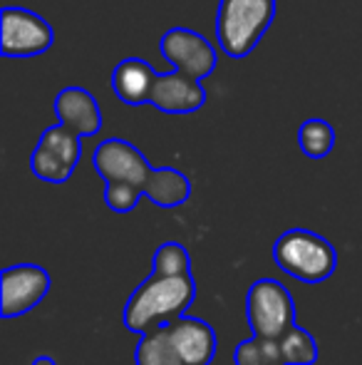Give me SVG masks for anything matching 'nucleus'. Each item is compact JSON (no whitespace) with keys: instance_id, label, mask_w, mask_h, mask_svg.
Masks as SVG:
<instances>
[{"instance_id":"2","label":"nucleus","mask_w":362,"mask_h":365,"mask_svg":"<svg viewBox=\"0 0 362 365\" xmlns=\"http://www.w3.org/2000/svg\"><path fill=\"white\" fill-rule=\"evenodd\" d=\"M275 18V0H221L216 10L218 48L233 60L253 53Z\"/></svg>"},{"instance_id":"11","label":"nucleus","mask_w":362,"mask_h":365,"mask_svg":"<svg viewBox=\"0 0 362 365\" xmlns=\"http://www.w3.org/2000/svg\"><path fill=\"white\" fill-rule=\"evenodd\" d=\"M58 120L80 137H92L102 130V110L85 87H65L53 102Z\"/></svg>"},{"instance_id":"9","label":"nucleus","mask_w":362,"mask_h":365,"mask_svg":"<svg viewBox=\"0 0 362 365\" xmlns=\"http://www.w3.org/2000/svg\"><path fill=\"white\" fill-rule=\"evenodd\" d=\"M159 48L166 63L174 65V70H181V73L196 77V80H206L216 70V50L196 30H188V28L166 30Z\"/></svg>"},{"instance_id":"5","label":"nucleus","mask_w":362,"mask_h":365,"mask_svg":"<svg viewBox=\"0 0 362 365\" xmlns=\"http://www.w3.org/2000/svg\"><path fill=\"white\" fill-rule=\"evenodd\" d=\"M82 137L73 132L70 127L53 125L40 135L38 147L30 157V169L38 179L50 184H65L73 177L80 157H82Z\"/></svg>"},{"instance_id":"8","label":"nucleus","mask_w":362,"mask_h":365,"mask_svg":"<svg viewBox=\"0 0 362 365\" xmlns=\"http://www.w3.org/2000/svg\"><path fill=\"white\" fill-rule=\"evenodd\" d=\"M0 313L3 318H18L33 311L50 291V274L43 266L20 264L10 266L0 276Z\"/></svg>"},{"instance_id":"14","label":"nucleus","mask_w":362,"mask_h":365,"mask_svg":"<svg viewBox=\"0 0 362 365\" xmlns=\"http://www.w3.org/2000/svg\"><path fill=\"white\" fill-rule=\"evenodd\" d=\"M144 197H149L156 207L171 209L181 207L188 197H191V182L183 172L174 167H159L151 172L149 182H147Z\"/></svg>"},{"instance_id":"21","label":"nucleus","mask_w":362,"mask_h":365,"mask_svg":"<svg viewBox=\"0 0 362 365\" xmlns=\"http://www.w3.org/2000/svg\"><path fill=\"white\" fill-rule=\"evenodd\" d=\"M33 365H58L53 361V358H48V356H40V358H35Z\"/></svg>"},{"instance_id":"19","label":"nucleus","mask_w":362,"mask_h":365,"mask_svg":"<svg viewBox=\"0 0 362 365\" xmlns=\"http://www.w3.org/2000/svg\"><path fill=\"white\" fill-rule=\"evenodd\" d=\"M151 274L156 276H181L191 274V256H188L186 246L179 241H166L154 251L151 259Z\"/></svg>"},{"instance_id":"13","label":"nucleus","mask_w":362,"mask_h":365,"mask_svg":"<svg viewBox=\"0 0 362 365\" xmlns=\"http://www.w3.org/2000/svg\"><path fill=\"white\" fill-rule=\"evenodd\" d=\"M156 70L142 58H127L112 70V90L124 105L139 107L149 105L151 87L156 80Z\"/></svg>"},{"instance_id":"10","label":"nucleus","mask_w":362,"mask_h":365,"mask_svg":"<svg viewBox=\"0 0 362 365\" xmlns=\"http://www.w3.org/2000/svg\"><path fill=\"white\" fill-rule=\"evenodd\" d=\"M149 105L166 115H188L206 105V90L201 80L174 70V73H159L149 95Z\"/></svg>"},{"instance_id":"18","label":"nucleus","mask_w":362,"mask_h":365,"mask_svg":"<svg viewBox=\"0 0 362 365\" xmlns=\"http://www.w3.org/2000/svg\"><path fill=\"white\" fill-rule=\"evenodd\" d=\"M280 346H283L288 365H313L318 361V343L300 326H290L280 336Z\"/></svg>"},{"instance_id":"4","label":"nucleus","mask_w":362,"mask_h":365,"mask_svg":"<svg viewBox=\"0 0 362 365\" xmlns=\"http://www.w3.org/2000/svg\"><path fill=\"white\" fill-rule=\"evenodd\" d=\"M246 318L253 336L280 338L295 326V303L290 291L275 279H258L246 293Z\"/></svg>"},{"instance_id":"17","label":"nucleus","mask_w":362,"mask_h":365,"mask_svg":"<svg viewBox=\"0 0 362 365\" xmlns=\"http://www.w3.org/2000/svg\"><path fill=\"white\" fill-rule=\"evenodd\" d=\"M298 145L303 149L305 157L310 159H325L335 147V130L330 122L313 117L305 120L298 130Z\"/></svg>"},{"instance_id":"1","label":"nucleus","mask_w":362,"mask_h":365,"mask_svg":"<svg viewBox=\"0 0 362 365\" xmlns=\"http://www.w3.org/2000/svg\"><path fill=\"white\" fill-rule=\"evenodd\" d=\"M196 298V281L191 274L156 276L151 274L144 284L137 286L124 306V328L137 336L154 331L159 326L186 316Z\"/></svg>"},{"instance_id":"15","label":"nucleus","mask_w":362,"mask_h":365,"mask_svg":"<svg viewBox=\"0 0 362 365\" xmlns=\"http://www.w3.org/2000/svg\"><path fill=\"white\" fill-rule=\"evenodd\" d=\"M134 363L137 365H186L171 341L169 323L159 326L154 331L139 336V343L134 348Z\"/></svg>"},{"instance_id":"7","label":"nucleus","mask_w":362,"mask_h":365,"mask_svg":"<svg viewBox=\"0 0 362 365\" xmlns=\"http://www.w3.org/2000/svg\"><path fill=\"white\" fill-rule=\"evenodd\" d=\"M92 167L97 169V174H100L105 182L129 184V187L139 189L142 194H144L147 182H149L151 172H154L139 149L134 145H129L127 140H117V137L105 140L95 149V154H92Z\"/></svg>"},{"instance_id":"3","label":"nucleus","mask_w":362,"mask_h":365,"mask_svg":"<svg viewBox=\"0 0 362 365\" xmlns=\"http://www.w3.org/2000/svg\"><path fill=\"white\" fill-rule=\"evenodd\" d=\"M273 261L280 271L303 284H323L338 266V251L315 231L288 229L273 244Z\"/></svg>"},{"instance_id":"12","label":"nucleus","mask_w":362,"mask_h":365,"mask_svg":"<svg viewBox=\"0 0 362 365\" xmlns=\"http://www.w3.org/2000/svg\"><path fill=\"white\" fill-rule=\"evenodd\" d=\"M169 333L186 365H208L216 356V333L201 318H176L169 323Z\"/></svg>"},{"instance_id":"16","label":"nucleus","mask_w":362,"mask_h":365,"mask_svg":"<svg viewBox=\"0 0 362 365\" xmlns=\"http://www.w3.org/2000/svg\"><path fill=\"white\" fill-rule=\"evenodd\" d=\"M233 363L236 365H288L285 361L280 338H263L253 336L248 341L238 343L233 351Z\"/></svg>"},{"instance_id":"20","label":"nucleus","mask_w":362,"mask_h":365,"mask_svg":"<svg viewBox=\"0 0 362 365\" xmlns=\"http://www.w3.org/2000/svg\"><path fill=\"white\" fill-rule=\"evenodd\" d=\"M139 197H144V194H142L137 187H129V184H119V182H107L105 202H107V207H110L112 212L129 214L132 209L137 207Z\"/></svg>"},{"instance_id":"6","label":"nucleus","mask_w":362,"mask_h":365,"mask_svg":"<svg viewBox=\"0 0 362 365\" xmlns=\"http://www.w3.org/2000/svg\"><path fill=\"white\" fill-rule=\"evenodd\" d=\"M0 53L3 58H35L50 50L55 35L43 15L28 8L5 5L0 10Z\"/></svg>"}]
</instances>
